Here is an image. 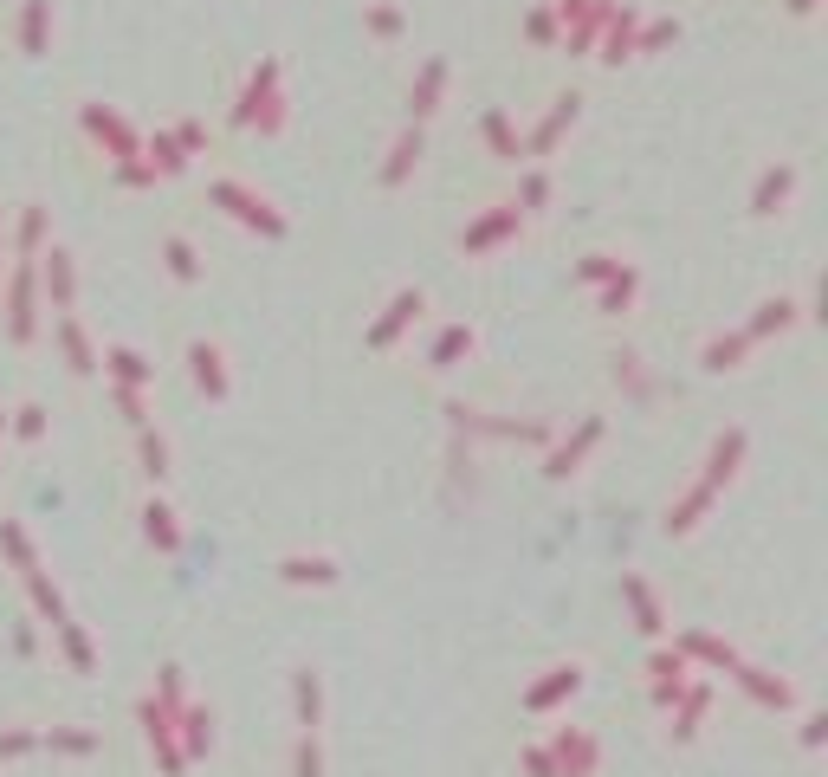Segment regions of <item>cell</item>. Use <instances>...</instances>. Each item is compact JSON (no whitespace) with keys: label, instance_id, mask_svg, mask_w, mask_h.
<instances>
[{"label":"cell","instance_id":"cell-6","mask_svg":"<svg viewBox=\"0 0 828 777\" xmlns=\"http://www.w3.org/2000/svg\"><path fill=\"white\" fill-rule=\"evenodd\" d=\"M298 706H305V726H317V680H298Z\"/></svg>","mask_w":828,"mask_h":777},{"label":"cell","instance_id":"cell-7","mask_svg":"<svg viewBox=\"0 0 828 777\" xmlns=\"http://www.w3.org/2000/svg\"><path fill=\"white\" fill-rule=\"evenodd\" d=\"M524 771H531V777H557V765H550V752H524Z\"/></svg>","mask_w":828,"mask_h":777},{"label":"cell","instance_id":"cell-1","mask_svg":"<svg viewBox=\"0 0 828 777\" xmlns=\"http://www.w3.org/2000/svg\"><path fill=\"white\" fill-rule=\"evenodd\" d=\"M550 765H557V777H589L596 771V745H589L583 732H563L557 752H550Z\"/></svg>","mask_w":828,"mask_h":777},{"label":"cell","instance_id":"cell-4","mask_svg":"<svg viewBox=\"0 0 828 777\" xmlns=\"http://www.w3.org/2000/svg\"><path fill=\"white\" fill-rule=\"evenodd\" d=\"M207 745H214V726H207V713H195V719H188V752H207Z\"/></svg>","mask_w":828,"mask_h":777},{"label":"cell","instance_id":"cell-3","mask_svg":"<svg viewBox=\"0 0 828 777\" xmlns=\"http://www.w3.org/2000/svg\"><path fill=\"white\" fill-rule=\"evenodd\" d=\"M292 777H324V752H317V739L298 745V758H292Z\"/></svg>","mask_w":828,"mask_h":777},{"label":"cell","instance_id":"cell-2","mask_svg":"<svg viewBox=\"0 0 828 777\" xmlns=\"http://www.w3.org/2000/svg\"><path fill=\"white\" fill-rule=\"evenodd\" d=\"M563 693H576V667H563V674L550 680V687H537V693H531V706H557Z\"/></svg>","mask_w":828,"mask_h":777},{"label":"cell","instance_id":"cell-8","mask_svg":"<svg viewBox=\"0 0 828 777\" xmlns=\"http://www.w3.org/2000/svg\"><path fill=\"white\" fill-rule=\"evenodd\" d=\"M26 745H33V739H26V732H7V739H0V752H13V758H20Z\"/></svg>","mask_w":828,"mask_h":777},{"label":"cell","instance_id":"cell-5","mask_svg":"<svg viewBox=\"0 0 828 777\" xmlns=\"http://www.w3.org/2000/svg\"><path fill=\"white\" fill-rule=\"evenodd\" d=\"M52 745H59V752H91L98 739H91V732H52Z\"/></svg>","mask_w":828,"mask_h":777}]
</instances>
